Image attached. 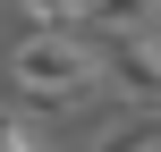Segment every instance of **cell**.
I'll use <instances>...</instances> for the list:
<instances>
[{
	"label": "cell",
	"instance_id": "5",
	"mask_svg": "<svg viewBox=\"0 0 161 152\" xmlns=\"http://www.w3.org/2000/svg\"><path fill=\"white\" fill-rule=\"evenodd\" d=\"M136 51H144V59H153V68H161V25H153V34H144V42H136Z\"/></svg>",
	"mask_w": 161,
	"mask_h": 152
},
{
	"label": "cell",
	"instance_id": "2",
	"mask_svg": "<svg viewBox=\"0 0 161 152\" xmlns=\"http://www.w3.org/2000/svg\"><path fill=\"white\" fill-rule=\"evenodd\" d=\"M161 25V0H93L76 34H102V42H144Z\"/></svg>",
	"mask_w": 161,
	"mask_h": 152
},
{
	"label": "cell",
	"instance_id": "3",
	"mask_svg": "<svg viewBox=\"0 0 161 152\" xmlns=\"http://www.w3.org/2000/svg\"><path fill=\"white\" fill-rule=\"evenodd\" d=\"M93 152H161V110H136V118H119V127H110Z\"/></svg>",
	"mask_w": 161,
	"mask_h": 152
},
{
	"label": "cell",
	"instance_id": "4",
	"mask_svg": "<svg viewBox=\"0 0 161 152\" xmlns=\"http://www.w3.org/2000/svg\"><path fill=\"white\" fill-rule=\"evenodd\" d=\"M0 152H42V135H34L25 118H8V110H0Z\"/></svg>",
	"mask_w": 161,
	"mask_h": 152
},
{
	"label": "cell",
	"instance_id": "1",
	"mask_svg": "<svg viewBox=\"0 0 161 152\" xmlns=\"http://www.w3.org/2000/svg\"><path fill=\"white\" fill-rule=\"evenodd\" d=\"M8 76H17L25 102H59V110H76V102L102 93L93 34H25V42L8 51Z\"/></svg>",
	"mask_w": 161,
	"mask_h": 152
}]
</instances>
